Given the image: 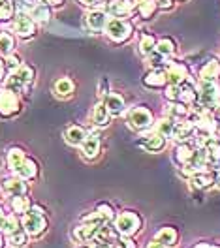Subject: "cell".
Listing matches in <instances>:
<instances>
[{
    "mask_svg": "<svg viewBox=\"0 0 220 248\" xmlns=\"http://www.w3.org/2000/svg\"><path fill=\"white\" fill-rule=\"evenodd\" d=\"M21 226L23 230L29 233V237L32 239H40L44 233L47 232L49 222L46 218V211L40 207V205H34L21 217Z\"/></svg>",
    "mask_w": 220,
    "mask_h": 248,
    "instance_id": "cell-1",
    "label": "cell"
},
{
    "mask_svg": "<svg viewBox=\"0 0 220 248\" xmlns=\"http://www.w3.org/2000/svg\"><path fill=\"white\" fill-rule=\"evenodd\" d=\"M32 81H34V70L27 64H21L16 72H10V76L4 83V89H8V91L16 94H21L31 87Z\"/></svg>",
    "mask_w": 220,
    "mask_h": 248,
    "instance_id": "cell-2",
    "label": "cell"
},
{
    "mask_svg": "<svg viewBox=\"0 0 220 248\" xmlns=\"http://www.w3.org/2000/svg\"><path fill=\"white\" fill-rule=\"evenodd\" d=\"M196 91L200 109L215 111L220 106V87L217 81H200V87Z\"/></svg>",
    "mask_w": 220,
    "mask_h": 248,
    "instance_id": "cell-3",
    "label": "cell"
},
{
    "mask_svg": "<svg viewBox=\"0 0 220 248\" xmlns=\"http://www.w3.org/2000/svg\"><path fill=\"white\" fill-rule=\"evenodd\" d=\"M141 226L143 220L136 211H123L119 217L115 218V232L119 233V235L134 237L136 233H140Z\"/></svg>",
    "mask_w": 220,
    "mask_h": 248,
    "instance_id": "cell-4",
    "label": "cell"
},
{
    "mask_svg": "<svg viewBox=\"0 0 220 248\" xmlns=\"http://www.w3.org/2000/svg\"><path fill=\"white\" fill-rule=\"evenodd\" d=\"M21 113V100L19 94L12 93L8 89L0 91V117L2 119H12Z\"/></svg>",
    "mask_w": 220,
    "mask_h": 248,
    "instance_id": "cell-5",
    "label": "cell"
},
{
    "mask_svg": "<svg viewBox=\"0 0 220 248\" xmlns=\"http://www.w3.org/2000/svg\"><path fill=\"white\" fill-rule=\"evenodd\" d=\"M126 124L132 128V130H147L153 126V113L149 111L147 108H134L130 109V113L126 115Z\"/></svg>",
    "mask_w": 220,
    "mask_h": 248,
    "instance_id": "cell-6",
    "label": "cell"
},
{
    "mask_svg": "<svg viewBox=\"0 0 220 248\" xmlns=\"http://www.w3.org/2000/svg\"><path fill=\"white\" fill-rule=\"evenodd\" d=\"M104 226H106V224H104ZM100 228H102V226H96V224L83 222V220H81V224H78V226L74 228L72 237H74V241L79 243V245H91V243L96 241Z\"/></svg>",
    "mask_w": 220,
    "mask_h": 248,
    "instance_id": "cell-7",
    "label": "cell"
},
{
    "mask_svg": "<svg viewBox=\"0 0 220 248\" xmlns=\"http://www.w3.org/2000/svg\"><path fill=\"white\" fill-rule=\"evenodd\" d=\"M106 32H108V36L113 42L123 44V42H126L132 36V25H128L125 19H115L113 17L106 25Z\"/></svg>",
    "mask_w": 220,
    "mask_h": 248,
    "instance_id": "cell-8",
    "label": "cell"
},
{
    "mask_svg": "<svg viewBox=\"0 0 220 248\" xmlns=\"http://www.w3.org/2000/svg\"><path fill=\"white\" fill-rule=\"evenodd\" d=\"M14 31L17 32V36H19V38H25V40H29V38H32V36H34V32H36L34 19H32L29 14H25V12H19V14L16 16Z\"/></svg>",
    "mask_w": 220,
    "mask_h": 248,
    "instance_id": "cell-9",
    "label": "cell"
},
{
    "mask_svg": "<svg viewBox=\"0 0 220 248\" xmlns=\"http://www.w3.org/2000/svg\"><path fill=\"white\" fill-rule=\"evenodd\" d=\"M166 141L168 140L155 130V132H151V134L141 136L138 143H140V147L145 149L147 153H160V151H164V149H166Z\"/></svg>",
    "mask_w": 220,
    "mask_h": 248,
    "instance_id": "cell-10",
    "label": "cell"
},
{
    "mask_svg": "<svg viewBox=\"0 0 220 248\" xmlns=\"http://www.w3.org/2000/svg\"><path fill=\"white\" fill-rule=\"evenodd\" d=\"M2 192L8 196V198H16V196H23L29 192V185L27 181H23L21 177H8L2 181Z\"/></svg>",
    "mask_w": 220,
    "mask_h": 248,
    "instance_id": "cell-11",
    "label": "cell"
},
{
    "mask_svg": "<svg viewBox=\"0 0 220 248\" xmlns=\"http://www.w3.org/2000/svg\"><path fill=\"white\" fill-rule=\"evenodd\" d=\"M100 145L102 141L98 138V134H87L85 141L81 143V155L87 160H94L96 156L100 155Z\"/></svg>",
    "mask_w": 220,
    "mask_h": 248,
    "instance_id": "cell-12",
    "label": "cell"
},
{
    "mask_svg": "<svg viewBox=\"0 0 220 248\" xmlns=\"http://www.w3.org/2000/svg\"><path fill=\"white\" fill-rule=\"evenodd\" d=\"M166 76H168V83L170 85H183L189 79V68L185 64H181V62H175V64H172L168 68Z\"/></svg>",
    "mask_w": 220,
    "mask_h": 248,
    "instance_id": "cell-13",
    "label": "cell"
},
{
    "mask_svg": "<svg viewBox=\"0 0 220 248\" xmlns=\"http://www.w3.org/2000/svg\"><path fill=\"white\" fill-rule=\"evenodd\" d=\"M215 181H217V175L215 173H205V171H198L192 177H189L190 188H196V190H205V188L215 185Z\"/></svg>",
    "mask_w": 220,
    "mask_h": 248,
    "instance_id": "cell-14",
    "label": "cell"
},
{
    "mask_svg": "<svg viewBox=\"0 0 220 248\" xmlns=\"http://www.w3.org/2000/svg\"><path fill=\"white\" fill-rule=\"evenodd\" d=\"M166 83H168V76H166V72L160 70V68L151 70V72L143 78V85L149 87V89H162Z\"/></svg>",
    "mask_w": 220,
    "mask_h": 248,
    "instance_id": "cell-15",
    "label": "cell"
},
{
    "mask_svg": "<svg viewBox=\"0 0 220 248\" xmlns=\"http://www.w3.org/2000/svg\"><path fill=\"white\" fill-rule=\"evenodd\" d=\"M134 8V2L130 0H111L108 4V14L115 17V19H121V17H126Z\"/></svg>",
    "mask_w": 220,
    "mask_h": 248,
    "instance_id": "cell-16",
    "label": "cell"
},
{
    "mask_svg": "<svg viewBox=\"0 0 220 248\" xmlns=\"http://www.w3.org/2000/svg\"><path fill=\"white\" fill-rule=\"evenodd\" d=\"M85 138H87V132H85L81 126L72 124V126H68V128L64 130V141H66L68 145H72V147H81V143L85 141Z\"/></svg>",
    "mask_w": 220,
    "mask_h": 248,
    "instance_id": "cell-17",
    "label": "cell"
},
{
    "mask_svg": "<svg viewBox=\"0 0 220 248\" xmlns=\"http://www.w3.org/2000/svg\"><path fill=\"white\" fill-rule=\"evenodd\" d=\"M155 239L160 241L162 245L166 248H173L177 247V241H179V233L175 228H170V226H166V228H160L157 233H155Z\"/></svg>",
    "mask_w": 220,
    "mask_h": 248,
    "instance_id": "cell-18",
    "label": "cell"
},
{
    "mask_svg": "<svg viewBox=\"0 0 220 248\" xmlns=\"http://www.w3.org/2000/svg\"><path fill=\"white\" fill-rule=\"evenodd\" d=\"M106 108L110 111L111 117H119L123 111L126 109V104H125V98L121 96V94L113 93L110 94L108 98H106Z\"/></svg>",
    "mask_w": 220,
    "mask_h": 248,
    "instance_id": "cell-19",
    "label": "cell"
},
{
    "mask_svg": "<svg viewBox=\"0 0 220 248\" xmlns=\"http://www.w3.org/2000/svg\"><path fill=\"white\" fill-rule=\"evenodd\" d=\"M194 134H196L194 124H190L189 121L187 123H177L175 124V132H173V140L179 141V143H187Z\"/></svg>",
    "mask_w": 220,
    "mask_h": 248,
    "instance_id": "cell-20",
    "label": "cell"
},
{
    "mask_svg": "<svg viewBox=\"0 0 220 248\" xmlns=\"http://www.w3.org/2000/svg\"><path fill=\"white\" fill-rule=\"evenodd\" d=\"M220 78V62L217 59L205 62V66L200 70V81H217Z\"/></svg>",
    "mask_w": 220,
    "mask_h": 248,
    "instance_id": "cell-21",
    "label": "cell"
},
{
    "mask_svg": "<svg viewBox=\"0 0 220 248\" xmlns=\"http://www.w3.org/2000/svg\"><path fill=\"white\" fill-rule=\"evenodd\" d=\"M17 177H21L23 181H32V179H36V175H38V164L31 160V158H25V162L17 168L16 171Z\"/></svg>",
    "mask_w": 220,
    "mask_h": 248,
    "instance_id": "cell-22",
    "label": "cell"
},
{
    "mask_svg": "<svg viewBox=\"0 0 220 248\" xmlns=\"http://www.w3.org/2000/svg\"><path fill=\"white\" fill-rule=\"evenodd\" d=\"M106 25H108V14H106V12L93 10V12L87 16V27H89L91 31H102Z\"/></svg>",
    "mask_w": 220,
    "mask_h": 248,
    "instance_id": "cell-23",
    "label": "cell"
},
{
    "mask_svg": "<svg viewBox=\"0 0 220 248\" xmlns=\"http://www.w3.org/2000/svg\"><path fill=\"white\" fill-rule=\"evenodd\" d=\"M53 91H55V94L59 98H70L74 94V91H76V85H74V81L70 78H61L55 83Z\"/></svg>",
    "mask_w": 220,
    "mask_h": 248,
    "instance_id": "cell-24",
    "label": "cell"
},
{
    "mask_svg": "<svg viewBox=\"0 0 220 248\" xmlns=\"http://www.w3.org/2000/svg\"><path fill=\"white\" fill-rule=\"evenodd\" d=\"M10 205H12V211H14V215H16V217H23V215H25V213L32 207V202L27 194H23V196H16V198H12Z\"/></svg>",
    "mask_w": 220,
    "mask_h": 248,
    "instance_id": "cell-25",
    "label": "cell"
},
{
    "mask_svg": "<svg viewBox=\"0 0 220 248\" xmlns=\"http://www.w3.org/2000/svg\"><path fill=\"white\" fill-rule=\"evenodd\" d=\"M8 237V245L14 248H25L29 245V233L23 230V226L21 228H17L16 232H12L10 235H6Z\"/></svg>",
    "mask_w": 220,
    "mask_h": 248,
    "instance_id": "cell-26",
    "label": "cell"
},
{
    "mask_svg": "<svg viewBox=\"0 0 220 248\" xmlns=\"http://www.w3.org/2000/svg\"><path fill=\"white\" fill-rule=\"evenodd\" d=\"M111 121V115L108 108H106V104H98L93 111V123L98 126V128H106Z\"/></svg>",
    "mask_w": 220,
    "mask_h": 248,
    "instance_id": "cell-27",
    "label": "cell"
},
{
    "mask_svg": "<svg viewBox=\"0 0 220 248\" xmlns=\"http://www.w3.org/2000/svg\"><path fill=\"white\" fill-rule=\"evenodd\" d=\"M25 158H27V156H25V151H23V149H19V147H12V149L8 151V158H6V160H8V168L16 173L17 168L25 162Z\"/></svg>",
    "mask_w": 220,
    "mask_h": 248,
    "instance_id": "cell-28",
    "label": "cell"
},
{
    "mask_svg": "<svg viewBox=\"0 0 220 248\" xmlns=\"http://www.w3.org/2000/svg\"><path fill=\"white\" fill-rule=\"evenodd\" d=\"M17 228H21V222L16 215H4L0 218V233L2 235H10L12 232H16Z\"/></svg>",
    "mask_w": 220,
    "mask_h": 248,
    "instance_id": "cell-29",
    "label": "cell"
},
{
    "mask_svg": "<svg viewBox=\"0 0 220 248\" xmlns=\"http://www.w3.org/2000/svg\"><path fill=\"white\" fill-rule=\"evenodd\" d=\"M29 16L34 21H38V23H46V21H49V17H51V12H49V8L46 4H34L31 8V14Z\"/></svg>",
    "mask_w": 220,
    "mask_h": 248,
    "instance_id": "cell-30",
    "label": "cell"
},
{
    "mask_svg": "<svg viewBox=\"0 0 220 248\" xmlns=\"http://www.w3.org/2000/svg\"><path fill=\"white\" fill-rule=\"evenodd\" d=\"M190 156H192V149H190L189 143H179V147H177V151H175V162L183 168V166L189 164Z\"/></svg>",
    "mask_w": 220,
    "mask_h": 248,
    "instance_id": "cell-31",
    "label": "cell"
},
{
    "mask_svg": "<svg viewBox=\"0 0 220 248\" xmlns=\"http://www.w3.org/2000/svg\"><path fill=\"white\" fill-rule=\"evenodd\" d=\"M14 47H16V40L12 34L8 32H0V53L2 55H12L14 53Z\"/></svg>",
    "mask_w": 220,
    "mask_h": 248,
    "instance_id": "cell-32",
    "label": "cell"
},
{
    "mask_svg": "<svg viewBox=\"0 0 220 248\" xmlns=\"http://www.w3.org/2000/svg\"><path fill=\"white\" fill-rule=\"evenodd\" d=\"M175 124H177V121H175V119H162V121L157 124V132H158V134H162L166 140H168V138H173Z\"/></svg>",
    "mask_w": 220,
    "mask_h": 248,
    "instance_id": "cell-33",
    "label": "cell"
},
{
    "mask_svg": "<svg viewBox=\"0 0 220 248\" xmlns=\"http://www.w3.org/2000/svg\"><path fill=\"white\" fill-rule=\"evenodd\" d=\"M138 8H140V14L141 17L145 19H149V17L155 16V12H157V0H140L138 2Z\"/></svg>",
    "mask_w": 220,
    "mask_h": 248,
    "instance_id": "cell-34",
    "label": "cell"
},
{
    "mask_svg": "<svg viewBox=\"0 0 220 248\" xmlns=\"http://www.w3.org/2000/svg\"><path fill=\"white\" fill-rule=\"evenodd\" d=\"M155 49H157V40H155L153 36H149V34H147V36H143L141 42H140V53L149 57Z\"/></svg>",
    "mask_w": 220,
    "mask_h": 248,
    "instance_id": "cell-35",
    "label": "cell"
},
{
    "mask_svg": "<svg viewBox=\"0 0 220 248\" xmlns=\"http://www.w3.org/2000/svg\"><path fill=\"white\" fill-rule=\"evenodd\" d=\"M155 51L160 53L162 57H170V55H173V51H175V44H173L170 38H164V40L157 42V49Z\"/></svg>",
    "mask_w": 220,
    "mask_h": 248,
    "instance_id": "cell-36",
    "label": "cell"
},
{
    "mask_svg": "<svg viewBox=\"0 0 220 248\" xmlns=\"http://www.w3.org/2000/svg\"><path fill=\"white\" fill-rule=\"evenodd\" d=\"M111 245L115 248H138V243L130 235H119V237H115Z\"/></svg>",
    "mask_w": 220,
    "mask_h": 248,
    "instance_id": "cell-37",
    "label": "cell"
},
{
    "mask_svg": "<svg viewBox=\"0 0 220 248\" xmlns=\"http://www.w3.org/2000/svg\"><path fill=\"white\" fill-rule=\"evenodd\" d=\"M96 211L102 215V217L106 218V220H113L115 218V211H113V207H111L110 203H100L98 207H96Z\"/></svg>",
    "mask_w": 220,
    "mask_h": 248,
    "instance_id": "cell-38",
    "label": "cell"
},
{
    "mask_svg": "<svg viewBox=\"0 0 220 248\" xmlns=\"http://www.w3.org/2000/svg\"><path fill=\"white\" fill-rule=\"evenodd\" d=\"M12 16H14V6L10 2H6V0L0 2V21H6Z\"/></svg>",
    "mask_w": 220,
    "mask_h": 248,
    "instance_id": "cell-39",
    "label": "cell"
},
{
    "mask_svg": "<svg viewBox=\"0 0 220 248\" xmlns=\"http://www.w3.org/2000/svg\"><path fill=\"white\" fill-rule=\"evenodd\" d=\"M166 98L170 102H179V98H181V85H170L168 91H166Z\"/></svg>",
    "mask_w": 220,
    "mask_h": 248,
    "instance_id": "cell-40",
    "label": "cell"
},
{
    "mask_svg": "<svg viewBox=\"0 0 220 248\" xmlns=\"http://www.w3.org/2000/svg\"><path fill=\"white\" fill-rule=\"evenodd\" d=\"M164 61H166V57H162V55L157 53V51H153V53L149 55V66H151L153 70H155V68H162Z\"/></svg>",
    "mask_w": 220,
    "mask_h": 248,
    "instance_id": "cell-41",
    "label": "cell"
},
{
    "mask_svg": "<svg viewBox=\"0 0 220 248\" xmlns=\"http://www.w3.org/2000/svg\"><path fill=\"white\" fill-rule=\"evenodd\" d=\"M19 66H21V59H19L17 55H14V53L8 55V61L4 62V68H8L10 72H16Z\"/></svg>",
    "mask_w": 220,
    "mask_h": 248,
    "instance_id": "cell-42",
    "label": "cell"
},
{
    "mask_svg": "<svg viewBox=\"0 0 220 248\" xmlns=\"http://www.w3.org/2000/svg\"><path fill=\"white\" fill-rule=\"evenodd\" d=\"M34 2H36V4H46V6H63L64 0H34Z\"/></svg>",
    "mask_w": 220,
    "mask_h": 248,
    "instance_id": "cell-43",
    "label": "cell"
},
{
    "mask_svg": "<svg viewBox=\"0 0 220 248\" xmlns=\"http://www.w3.org/2000/svg\"><path fill=\"white\" fill-rule=\"evenodd\" d=\"M79 2H81L83 6H87V8H98L102 0H79Z\"/></svg>",
    "mask_w": 220,
    "mask_h": 248,
    "instance_id": "cell-44",
    "label": "cell"
},
{
    "mask_svg": "<svg viewBox=\"0 0 220 248\" xmlns=\"http://www.w3.org/2000/svg\"><path fill=\"white\" fill-rule=\"evenodd\" d=\"M89 248H115L111 243H100V241H94V243H91Z\"/></svg>",
    "mask_w": 220,
    "mask_h": 248,
    "instance_id": "cell-45",
    "label": "cell"
},
{
    "mask_svg": "<svg viewBox=\"0 0 220 248\" xmlns=\"http://www.w3.org/2000/svg\"><path fill=\"white\" fill-rule=\"evenodd\" d=\"M145 248H166V247H164V245H162L160 241H157V239L153 237V239H151V241L147 243V247H145Z\"/></svg>",
    "mask_w": 220,
    "mask_h": 248,
    "instance_id": "cell-46",
    "label": "cell"
},
{
    "mask_svg": "<svg viewBox=\"0 0 220 248\" xmlns=\"http://www.w3.org/2000/svg\"><path fill=\"white\" fill-rule=\"evenodd\" d=\"M194 248H213V245H207V243H200V245H196Z\"/></svg>",
    "mask_w": 220,
    "mask_h": 248,
    "instance_id": "cell-47",
    "label": "cell"
},
{
    "mask_svg": "<svg viewBox=\"0 0 220 248\" xmlns=\"http://www.w3.org/2000/svg\"><path fill=\"white\" fill-rule=\"evenodd\" d=\"M0 248H4V235L0 233Z\"/></svg>",
    "mask_w": 220,
    "mask_h": 248,
    "instance_id": "cell-48",
    "label": "cell"
},
{
    "mask_svg": "<svg viewBox=\"0 0 220 248\" xmlns=\"http://www.w3.org/2000/svg\"><path fill=\"white\" fill-rule=\"evenodd\" d=\"M215 111H217V117H219V121H220V106L217 109H215Z\"/></svg>",
    "mask_w": 220,
    "mask_h": 248,
    "instance_id": "cell-49",
    "label": "cell"
},
{
    "mask_svg": "<svg viewBox=\"0 0 220 248\" xmlns=\"http://www.w3.org/2000/svg\"><path fill=\"white\" fill-rule=\"evenodd\" d=\"M215 183H217V185L220 186V173H219V175H217V181H215Z\"/></svg>",
    "mask_w": 220,
    "mask_h": 248,
    "instance_id": "cell-50",
    "label": "cell"
},
{
    "mask_svg": "<svg viewBox=\"0 0 220 248\" xmlns=\"http://www.w3.org/2000/svg\"><path fill=\"white\" fill-rule=\"evenodd\" d=\"M10 248H14V247H10Z\"/></svg>",
    "mask_w": 220,
    "mask_h": 248,
    "instance_id": "cell-51",
    "label": "cell"
},
{
    "mask_svg": "<svg viewBox=\"0 0 220 248\" xmlns=\"http://www.w3.org/2000/svg\"><path fill=\"white\" fill-rule=\"evenodd\" d=\"M85 248H89V247H85Z\"/></svg>",
    "mask_w": 220,
    "mask_h": 248,
    "instance_id": "cell-52",
    "label": "cell"
}]
</instances>
